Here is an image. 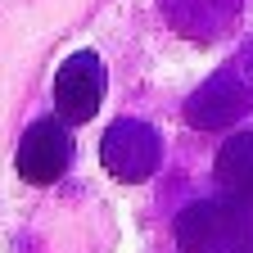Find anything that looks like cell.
Wrapping results in <instances>:
<instances>
[{"label":"cell","instance_id":"6da1fadb","mask_svg":"<svg viewBox=\"0 0 253 253\" xmlns=\"http://www.w3.org/2000/svg\"><path fill=\"white\" fill-rule=\"evenodd\" d=\"M181 253H253V208L235 199H199L176 217Z\"/></svg>","mask_w":253,"mask_h":253},{"label":"cell","instance_id":"7a4b0ae2","mask_svg":"<svg viewBox=\"0 0 253 253\" xmlns=\"http://www.w3.org/2000/svg\"><path fill=\"white\" fill-rule=\"evenodd\" d=\"M249 109H253V41L185 100V122L199 131H217V126L240 122Z\"/></svg>","mask_w":253,"mask_h":253},{"label":"cell","instance_id":"3957f363","mask_svg":"<svg viewBox=\"0 0 253 253\" xmlns=\"http://www.w3.org/2000/svg\"><path fill=\"white\" fill-rule=\"evenodd\" d=\"M100 163L118 181H145L163 163V140L140 118H118L100 140Z\"/></svg>","mask_w":253,"mask_h":253},{"label":"cell","instance_id":"277c9868","mask_svg":"<svg viewBox=\"0 0 253 253\" xmlns=\"http://www.w3.org/2000/svg\"><path fill=\"white\" fill-rule=\"evenodd\" d=\"M100 100H104V68H100V54L95 50H77L73 59L59 63L54 73V104H59V118L63 122H90L100 113Z\"/></svg>","mask_w":253,"mask_h":253},{"label":"cell","instance_id":"5b68a950","mask_svg":"<svg viewBox=\"0 0 253 253\" xmlns=\"http://www.w3.org/2000/svg\"><path fill=\"white\" fill-rule=\"evenodd\" d=\"M68 158H73L68 122L63 118H37L18 140V176L32 185H50L63 176Z\"/></svg>","mask_w":253,"mask_h":253},{"label":"cell","instance_id":"8992f818","mask_svg":"<svg viewBox=\"0 0 253 253\" xmlns=\"http://www.w3.org/2000/svg\"><path fill=\"white\" fill-rule=\"evenodd\" d=\"M172 23V32L190 41H217L240 18V0H158Z\"/></svg>","mask_w":253,"mask_h":253},{"label":"cell","instance_id":"52a82bcc","mask_svg":"<svg viewBox=\"0 0 253 253\" xmlns=\"http://www.w3.org/2000/svg\"><path fill=\"white\" fill-rule=\"evenodd\" d=\"M212 176L221 185V199H235V204L253 208V131H240L221 145Z\"/></svg>","mask_w":253,"mask_h":253}]
</instances>
